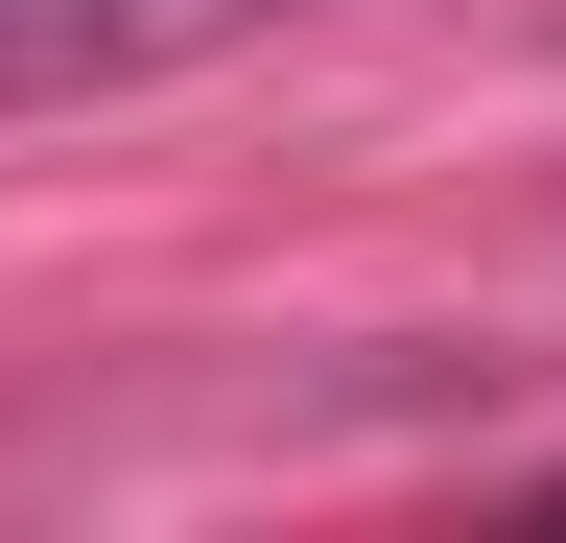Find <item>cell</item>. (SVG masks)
Here are the masks:
<instances>
[{
  "label": "cell",
  "mask_w": 566,
  "mask_h": 543,
  "mask_svg": "<svg viewBox=\"0 0 566 543\" xmlns=\"http://www.w3.org/2000/svg\"><path fill=\"white\" fill-rule=\"evenodd\" d=\"M283 24V0H0V95H48V72H166V48H237Z\"/></svg>",
  "instance_id": "obj_1"
}]
</instances>
